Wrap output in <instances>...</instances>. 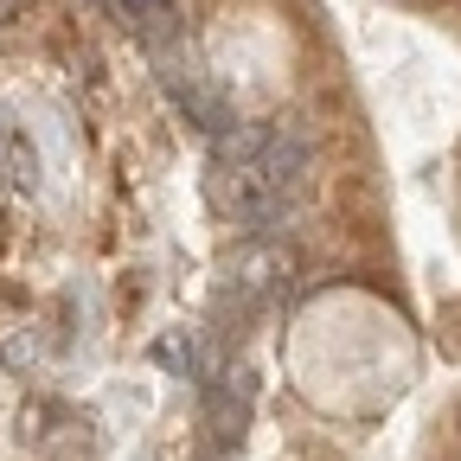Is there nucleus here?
Listing matches in <instances>:
<instances>
[]
</instances>
